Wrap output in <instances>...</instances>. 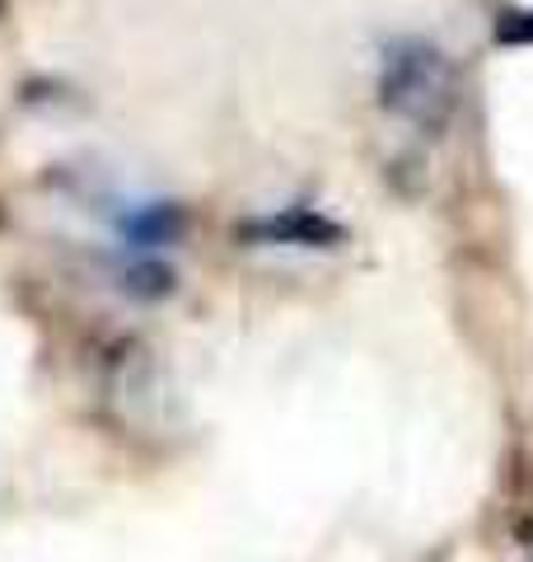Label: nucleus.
<instances>
[{
  "label": "nucleus",
  "instance_id": "20e7f679",
  "mask_svg": "<svg viewBox=\"0 0 533 562\" xmlns=\"http://www.w3.org/2000/svg\"><path fill=\"white\" fill-rule=\"evenodd\" d=\"M529 558H533V543H529Z\"/></svg>",
  "mask_w": 533,
  "mask_h": 562
},
{
  "label": "nucleus",
  "instance_id": "f257e3e1",
  "mask_svg": "<svg viewBox=\"0 0 533 562\" xmlns=\"http://www.w3.org/2000/svg\"><path fill=\"white\" fill-rule=\"evenodd\" d=\"M379 99L384 109L412 122V127L435 132L450 122L454 99H458V76L454 61L440 47L421 43V38H402L384 52L379 66Z\"/></svg>",
  "mask_w": 533,
  "mask_h": 562
},
{
  "label": "nucleus",
  "instance_id": "7ed1b4c3",
  "mask_svg": "<svg viewBox=\"0 0 533 562\" xmlns=\"http://www.w3.org/2000/svg\"><path fill=\"white\" fill-rule=\"evenodd\" d=\"M524 38H533V14H506L501 43H524Z\"/></svg>",
  "mask_w": 533,
  "mask_h": 562
},
{
  "label": "nucleus",
  "instance_id": "f03ea898",
  "mask_svg": "<svg viewBox=\"0 0 533 562\" xmlns=\"http://www.w3.org/2000/svg\"><path fill=\"white\" fill-rule=\"evenodd\" d=\"M253 235H266V239H291V244H309V249H318V244H328L337 239L342 231H337L332 221L324 216H314V211H295V216H276V221H262Z\"/></svg>",
  "mask_w": 533,
  "mask_h": 562
}]
</instances>
